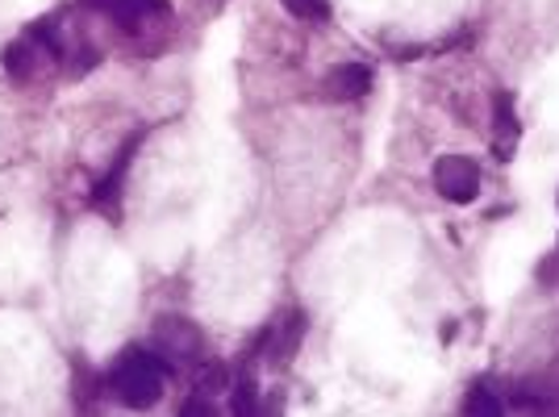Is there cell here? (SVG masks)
<instances>
[{
    "label": "cell",
    "instance_id": "cell-6",
    "mask_svg": "<svg viewBox=\"0 0 559 417\" xmlns=\"http://www.w3.org/2000/svg\"><path fill=\"white\" fill-rule=\"evenodd\" d=\"M301 338H305V313H288L267 334V359L272 364H288L297 355V347H301Z\"/></svg>",
    "mask_w": 559,
    "mask_h": 417
},
{
    "label": "cell",
    "instance_id": "cell-5",
    "mask_svg": "<svg viewBox=\"0 0 559 417\" xmlns=\"http://www.w3.org/2000/svg\"><path fill=\"white\" fill-rule=\"evenodd\" d=\"M96 9H105L114 22L130 25V29L146 25L151 17H167L171 13L167 0H96Z\"/></svg>",
    "mask_w": 559,
    "mask_h": 417
},
{
    "label": "cell",
    "instance_id": "cell-8",
    "mask_svg": "<svg viewBox=\"0 0 559 417\" xmlns=\"http://www.w3.org/2000/svg\"><path fill=\"white\" fill-rule=\"evenodd\" d=\"M139 142H142V134H134V139L126 142V151L117 155L114 171H109V176H105V180L96 184L93 201H96V205H100V208H105V213H114V208H117V188H121V176L130 171V159H134V151H139Z\"/></svg>",
    "mask_w": 559,
    "mask_h": 417
},
{
    "label": "cell",
    "instance_id": "cell-11",
    "mask_svg": "<svg viewBox=\"0 0 559 417\" xmlns=\"http://www.w3.org/2000/svg\"><path fill=\"white\" fill-rule=\"evenodd\" d=\"M464 414H489V417H497V414H506V405L497 401V396L489 393V389H476V393L467 396V405H464Z\"/></svg>",
    "mask_w": 559,
    "mask_h": 417
},
{
    "label": "cell",
    "instance_id": "cell-3",
    "mask_svg": "<svg viewBox=\"0 0 559 417\" xmlns=\"http://www.w3.org/2000/svg\"><path fill=\"white\" fill-rule=\"evenodd\" d=\"M155 343L164 350L167 359H197L201 355V334H197V325L192 322H176V318H164L159 330H155Z\"/></svg>",
    "mask_w": 559,
    "mask_h": 417
},
{
    "label": "cell",
    "instance_id": "cell-7",
    "mask_svg": "<svg viewBox=\"0 0 559 417\" xmlns=\"http://www.w3.org/2000/svg\"><path fill=\"white\" fill-rule=\"evenodd\" d=\"M492 126H497V139H492L497 159H501V163L513 159V146H518V114H513L510 93L492 96Z\"/></svg>",
    "mask_w": 559,
    "mask_h": 417
},
{
    "label": "cell",
    "instance_id": "cell-12",
    "mask_svg": "<svg viewBox=\"0 0 559 417\" xmlns=\"http://www.w3.org/2000/svg\"><path fill=\"white\" fill-rule=\"evenodd\" d=\"M234 414H255V376H242L234 389Z\"/></svg>",
    "mask_w": 559,
    "mask_h": 417
},
{
    "label": "cell",
    "instance_id": "cell-10",
    "mask_svg": "<svg viewBox=\"0 0 559 417\" xmlns=\"http://www.w3.org/2000/svg\"><path fill=\"white\" fill-rule=\"evenodd\" d=\"M280 4L301 22H326L330 17V0H280Z\"/></svg>",
    "mask_w": 559,
    "mask_h": 417
},
{
    "label": "cell",
    "instance_id": "cell-13",
    "mask_svg": "<svg viewBox=\"0 0 559 417\" xmlns=\"http://www.w3.org/2000/svg\"><path fill=\"white\" fill-rule=\"evenodd\" d=\"M185 414H205V417H210L213 405H197V401H192V405H185Z\"/></svg>",
    "mask_w": 559,
    "mask_h": 417
},
{
    "label": "cell",
    "instance_id": "cell-1",
    "mask_svg": "<svg viewBox=\"0 0 559 417\" xmlns=\"http://www.w3.org/2000/svg\"><path fill=\"white\" fill-rule=\"evenodd\" d=\"M114 389L130 409H151L164 396V364L142 347H126L114 364Z\"/></svg>",
    "mask_w": 559,
    "mask_h": 417
},
{
    "label": "cell",
    "instance_id": "cell-9",
    "mask_svg": "<svg viewBox=\"0 0 559 417\" xmlns=\"http://www.w3.org/2000/svg\"><path fill=\"white\" fill-rule=\"evenodd\" d=\"M4 71H9L13 80H29V75H34V47H29V43L4 47Z\"/></svg>",
    "mask_w": 559,
    "mask_h": 417
},
{
    "label": "cell",
    "instance_id": "cell-2",
    "mask_svg": "<svg viewBox=\"0 0 559 417\" xmlns=\"http://www.w3.org/2000/svg\"><path fill=\"white\" fill-rule=\"evenodd\" d=\"M435 188L451 205H472L480 192V167L467 155H443L435 163Z\"/></svg>",
    "mask_w": 559,
    "mask_h": 417
},
{
    "label": "cell",
    "instance_id": "cell-4",
    "mask_svg": "<svg viewBox=\"0 0 559 417\" xmlns=\"http://www.w3.org/2000/svg\"><path fill=\"white\" fill-rule=\"evenodd\" d=\"M322 93H326L330 100H359V96L372 93V71L364 68V63H338V68L326 75Z\"/></svg>",
    "mask_w": 559,
    "mask_h": 417
}]
</instances>
